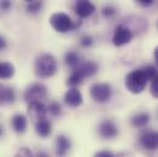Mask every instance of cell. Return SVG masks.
<instances>
[{
    "instance_id": "1",
    "label": "cell",
    "mask_w": 158,
    "mask_h": 157,
    "mask_svg": "<svg viewBox=\"0 0 158 157\" xmlns=\"http://www.w3.org/2000/svg\"><path fill=\"white\" fill-rule=\"evenodd\" d=\"M56 69H58V64L52 54H42L37 58L35 63L36 75L42 78L53 76L56 73Z\"/></svg>"
},
{
    "instance_id": "2",
    "label": "cell",
    "mask_w": 158,
    "mask_h": 157,
    "mask_svg": "<svg viewBox=\"0 0 158 157\" xmlns=\"http://www.w3.org/2000/svg\"><path fill=\"white\" fill-rule=\"evenodd\" d=\"M147 78L145 75V73L142 71V69H136L132 70L131 73H129L125 78V87L129 92L134 93V95H139L141 93L147 85Z\"/></svg>"
},
{
    "instance_id": "3",
    "label": "cell",
    "mask_w": 158,
    "mask_h": 157,
    "mask_svg": "<svg viewBox=\"0 0 158 157\" xmlns=\"http://www.w3.org/2000/svg\"><path fill=\"white\" fill-rule=\"evenodd\" d=\"M49 22L52 25V27L60 33H65L69 32L71 30H74V22L71 21L70 16L65 12H55L50 16Z\"/></svg>"
},
{
    "instance_id": "4",
    "label": "cell",
    "mask_w": 158,
    "mask_h": 157,
    "mask_svg": "<svg viewBox=\"0 0 158 157\" xmlns=\"http://www.w3.org/2000/svg\"><path fill=\"white\" fill-rule=\"evenodd\" d=\"M112 92L113 91H112L110 85L106 82H96L89 88L91 97L93 98V101L99 102V103L109 101L112 97Z\"/></svg>"
},
{
    "instance_id": "5",
    "label": "cell",
    "mask_w": 158,
    "mask_h": 157,
    "mask_svg": "<svg viewBox=\"0 0 158 157\" xmlns=\"http://www.w3.org/2000/svg\"><path fill=\"white\" fill-rule=\"evenodd\" d=\"M47 97V87L43 83H32L28 86L23 93V98L26 102H40Z\"/></svg>"
},
{
    "instance_id": "6",
    "label": "cell",
    "mask_w": 158,
    "mask_h": 157,
    "mask_svg": "<svg viewBox=\"0 0 158 157\" xmlns=\"http://www.w3.org/2000/svg\"><path fill=\"white\" fill-rule=\"evenodd\" d=\"M132 37H134V33L130 28L125 27L124 25H118L114 30L112 40H113V44L115 47H121V45L130 43Z\"/></svg>"
},
{
    "instance_id": "7",
    "label": "cell",
    "mask_w": 158,
    "mask_h": 157,
    "mask_svg": "<svg viewBox=\"0 0 158 157\" xmlns=\"http://www.w3.org/2000/svg\"><path fill=\"white\" fill-rule=\"evenodd\" d=\"M140 145L146 149V150H157L158 149V131H153V130H150V131H145L141 134L140 139Z\"/></svg>"
},
{
    "instance_id": "8",
    "label": "cell",
    "mask_w": 158,
    "mask_h": 157,
    "mask_svg": "<svg viewBox=\"0 0 158 157\" xmlns=\"http://www.w3.org/2000/svg\"><path fill=\"white\" fill-rule=\"evenodd\" d=\"M98 133H99L101 138H103V139H113L118 135V126L115 125V123L113 120L106 119V120L101 121V124L98 126Z\"/></svg>"
},
{
    "instance_id": "9",
    "label": "cell",
    "mask_w": 158,
    "mask_h": 157,
    "mask_svg": "<svg viewBox=\"0 0 158 157\" xmlns=\"http://www.w3.org/2000/svg\"><path fill=\"white\" fill-rule=\"evenodd\" d=\"M94 11H96V6L91 1L80 0V1H76V4H75V12L81 19L91 16Z\"/></svg>"
},
{
    "instance_id": "10",
    "label": "cell",
    "mask_w": 158,
    "mask_h": 157,
    "mask_svg": "<svg viewBox=\"0 0 158 157\" xmlns=\"http://www.w3.org/2000/svg\"><path fill=\"white\" fill-rule=\"evenodd\" d=\"M27 112L32 119L40 121L45 118V114L48 111H47V107L42 102H32V103H28Z\"/></svg>"
},
{
    "instance_id": "11",
    "label": "cell",
    "mask_w": 158,
    "mask_h": 157,
    "mask_svg": "<svg viewBox=\"0 0 158 157\" xmlns=\"http://www.w3.org/2000/svg\"><path fill=\"white\" fill-rule=\"evenodd\" d=\"M64 100H65V103L68 104V106H70V107H79L82 104V102H83V98H82V95H81V92H80V90H77L76 87H73V88H70L66 93H65V96H64Z\"/></svg>"
},
{
    "instance_id": "12",
    "label": "cell",
    "mask_w": 158,
    "mask_h": 157,
    "mask_svg": "<svg viewBox=\"0 0 158 157\" xmlns=\"http://www.w3.org/2000/svg\"><path fill=\"white\" fill-rule=\"evenodd\" d=\"M74 70H76V71L79 73L80 75H81V78H87V76L94 75V74L98 71V65H97V63L88 60V62L81 63L79 66H77L76 69H74Z\"/></svg>"
},
{
    "instance_id": "13",
    "label": "cell",
    "mask_w": 158,
    "mask_h": 157,
    "mask_svg": "<svg viewBox=\"0 0 158 157\" xmlns=\"http://www.w3.org/2000/svg\"><path fill=\"white\" fill-rule=\"evenodd\" d=\"M71 147V142L69 138L65 135H59L56 138V146H55V154L58 157H65Z\"/></svg>"
},
{
    "instance_id": "14",
    "label": "cell",
    "mask_w": 158,
    "mask_h": 157,
    "mask_svg": "<svg viewBox=\"0 0 158 157\" xmlns=\"http://www.w3.org/2000/svg\"><path fill=\"white\" fill-rule=\"evenodd\" d=\"M16 98L15 91L11 87H6L0 83V104L2 103H12Z\"/></svg>"
},
{
    "instance_id": "15",
    "label": "cell",
    "mask_w": 158,
    "mask_h": 157,
    "mask_svg": "<svg viewBox=\"0 0 158 157\" xmlns=\"http://www.w3.org/2000/svg\"><path fill=\"white\" fill-rule=\"evenodd\" d=\"M11 124H12L14 130H15L16 133H19V134L25 133L26 129H27V119H26L25 116H22V114H16V116H14L12 120H11Z\"/></svg>"
},
{
    "instance_id": "16",
    "label": "cell",
    "mask_w": 158,
    "mask_h": 157,
    "mask_svg": "<svg viewBox=\"0 0 158 157\" xmlns=\"http://www.w3.org/2000/svg\"><path fill=\"white\" fill-rule=\"evenodd\" d=\"M36 131L42 138L48 136L52 133V124H50V121L48 119H45V118L40 120V121H37L36 123Z\"/></svg>"
},
{
    "instance_id": "17",
    "label": "cell",
    "mask_w": 158,
    "mask_h": 157,
    "mask_svg": "<svg viewBox=\"0 0 158 157\" xmlns=\"http://www.w3.org/2000/svg\"><path fill=\"white\" fill-rule=\"evenodd\" d=\"M150 121V114L148 113H139L134 116L131 119V125L134 128H145Z\"/></svg>"
},
{
    "instance_id": "18",
    "label": "cell",
    "mask_w": 158,
    "mask_h": 157,
    "mask_svg": "<svg viewBox=\"0 0 158 157\" xmlns=\"http://www.w3.org/2000/svg\"><path fill=\"white\" fill-rule=\"evenodd\" d=\"M14 74H15V68L11 63H7V62L0 63V80L12 78Z\"/></svg>"
},
{
    "instance_id": "19",
    "label": "cell",
    "mask_w": 158,
    "mask_h": 157,
    "mask_svg": "<svg viewBox=\"0 0 158 157\" xmlns=\"http://www.w3.org/2000/svg\"><path fill=\"white\" fill-rule=\"evenodd\" d=\"M65 63L74 69H76L81 64V59H80V55L76 52H68L66 55H65Z\"/></svg>"
},
{
    "instance_id": "20",
    "label": "cell",
    "mask_w": 158,
    "mask_h": 157,
    "mask_svg": "<svg viewBox=\"0 0 158 157\" xmlns=\"http://www.w3.org/2000/svg\"><path fill=\"white\" fill-rule=\"evenodd\" d=\"M142 71L145 73V75H146V78H147L148 81H152L153 78H156L158 76V70L155 66H152V65L145 66V68L142 69Z\"/></svg>"
},
{
    "instance_id": "21",
    "label": "cell",
    "mask_w": 158,
    "mask_h": 157,
    "mask_svg": "<svg viewBox=\"0 0 158 157\" xmlns=\"http://www.w3.org/2000/svg\"><path fill=\"white\" fill-rule=\"evenodd\" d=\"M47 111L53 116V117H58L61 113V106L58 102H50L49 106L47 107Z\"/></svg>"
},
{
    "instance_id": "22",
    "label": "cell",
    "mask_w": 158,
    "mask_h": 157,
    "mask_svg": "<svg viewBox=\"0 0 158 157\" xmlns=\"http://www.w3.org/2000/svg\"><path fill=\"white\" fill-rule=\"evenodd\" d=\"M43 6V1H30L27 4V11L31 14H36L38 12Z\"/></svg>"
},
{
    "instance_id": "23",
    "label": "cell",
    "mask_w": 158,
    "mask_h": 157,
    "mask_svg": "<svg viewBox=\"0 0 158 157\" xmlns=\"http://www.w3.org/2000/svg\"><path fill=\"white\" fill-rule=\"evenodd\" d=\"M14 157H33V154L28 147H21Z\"/></svg>"
},
{
    "instance_id": "24",
    "label": "cell",
    "mask_w": 158,
    "mask_h": 157,
    "mask_svg": "<svg viewBox=\"0 0 158 157\" xmlns=\"http://www.w3.org/2000/svg\"><path fill=\"white\" fill-rule=\"evenodd\" d=\"M150 92H151V95H152V96H153L156 100H158V76L151 81Z\"/></svg>"
},
{
    "instance_id": "25",
    "label": "cell",
    "mask_w": 158,
    "mask_h": 157,
    "mask_svg": "<svg viewBox=\"0 0 158 157\" xmlns=\"http://www.w3.org/2000/svg\"><path fill=\"white\" fill-rule=\"evenodd\" d=\"M115 12H117V10H115V7H113V6H106V7H103V10H102V15H103L104 17H112V16L115 15Z\"/></svg>"
},
{
    "instance_id": "26",
    "label": "cell",
    "mask_w": 158,
    "mask_h": 157,
    "mask_svg": "<svg viewBox=\"0 0 158 157\" xmlns=\"http://www.w3.org/2000/svg\"><path fill=\"white\" fill-rule=\"evenodd\" d=\"M92 43H93V40H92V37H89V36H83V37L81 38V40H80V44H81L82 47H85V48L92 45Z\"/></svg>"
},
{
    "instance_id": "27",
    "label": "cell",
    "mask_w": 158,
    "mask_h": 157,
    "mask_svg": "<svg viewBox=\"0 0 158 157\" xmlns=\"http://www.w3.org/2000/svg\"><path fill=\"white\" fill-rule=\"evenodd\" d=\"M93 157H115L110 151H108V150H102V151H97Z\"/></svg>"
},
{
    "instance_id": "28",
    "label": "cell",
    "mask_w": 158,
    "mask_h": 157,
    "mask_svg": "<svg viewBox=\"0 0 158 157\" xmlns=\"http://www.w3.org/2000/svg\"><path fill=\"white\" fill-rule=\"evenodd\" d=\"M10 7H11V2H10V1H0V9H1V10L6 11V10H9Z\"/></svg>"
},
{
    "instance_id": "29",
    "label": "cell",
    "mask_w": 158,
    "mask_h": 157,
    "mask_svg": "<svg viewBox=\"0 0 158 157\" xmlns=\"http://www.w3.org/2000/svg\"><path fill=\"white\" fill-rule=\"evenodd\" d=\"M137 4H140L141 6H151L153 4V1L152 0H139Z\"/></svg>"
},
{
    "instance_id": "30",
    "label": "cell",
    "mask_w": 158,
    "mask_h": 157,
    "mask_svg": "<svg viewBox=\"0 0 158 157\" xmlns=\"http://www.w3.org/2000/svg\"><path fill=\"white\" fill-rule=\"evenodd\" d=\"M5 48H6V40L2 36H0V50H2Z\"/></svg>"
},
{
    "instance_id": "31",
    "label": "cell",
    "mask_w": 158,
    "mask_h": 157,
    "mask_svg": "<svg viewBox=\"0 0 158 157\" xmlns=\"http://www.w3.org/2000/svg\"><path fill=\"white\" fill-rule=\"evenodd\" d=\"M37 157H49V156H48V154H47L45 151H40V152L37 154Z\"/></svg>"
},
{
    "instance_id": "32",
    "label": "cell",
    "mask_w": 158,
    "mask_h": 157,
    "mask_svg": "<svg viewBox=\"0 0 158 157\" xmlns=\"http://www.w3.org/2000/svg\"><path fill=\"white\" fill-rule=\"evenodd\" d=\"M153 55H155V60H156V63H157L158 65V47L155 49V53H153Z\"/></svg>"
},
{
    "instance_id": "33",
    "label": "cell",
    "mask_w": 158,
    "mask_h": 157,
    "mask_svg": "<svg viewBox=\"0 0 158 157\" xmlns=\"http://www.w3.org/2000/svg\"><path fill=\"white\" fill-rule=\"evenodd\" d=\"M118 157H132V156H131L130 154H125V152H124V154H120Z\"/></svg>"
},
{
    "instance_id": "34",
    "label": "cell",
    "mask_w": 158,
    "mask_h": 157,
    "mask_svg": "<svg viewBox=\"0 0 158 157\" xmlns=\"http://www.w3.org/2000/svg\"><path fill=\"white\" fill-rule=\"evenodd\" d=\"M1 133H2V130H1V128H0V135H1Z\"/></svg>"
},
{
    "instance_id": "35",
    "label": "cell",
    "mask_w": 158,
    "mask_h": 157,
    "mask_svg": "<svg viewBox=\"0 0 158 157\" xmlns=\"http://www.w3.org/2000/svg\"><path fill=\"white\" fill-rule=\"evenodd\" d=\"M157 25H158V23H157Z\"/></svg>"
}]
</instances>
